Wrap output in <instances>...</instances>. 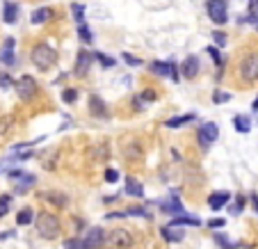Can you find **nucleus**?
<instances>
[{"instance_id":"423d86ee","label":"nucleus","mask_w":258,"mask_h":249,"mask_svg":"<svg viewBox=\"0 0 258 249\" xmlns=\"http://www.w3.org/2000/svg\"><path fill=\"white\" fill-rule=\"evenodd\" d=\"M105 247L108 249H133L135 233L126 227H114L105 231Z\"/></svg>"},{"instance_id":"a211bd4d","label":"nucleus","mask_w":258,"mask_h":249,"mask_svg":"<svg viewBox=\"0 0 258 249\" xmlns=\"http://www.w3.org/2000/svg\"><path fill=\"white\" fill-rule=\"evenodd\" d=\"M18 14H21V5H16L14 0H7L5 5H2V21L7 25H14L18 21Z\"/></svg>"},{"instance_id":"f3484780","label":"nucleus","mask_w":258,"mask_h":249,"mask_svg":"<svg viewBox=\"0 0 258 249\" xmlns=\"http://www.w3.org/2000/svg\"><path fill=\"white\" fill-rule=\"evenodd\" d=\"M55 18V9L53 7H39V9H34L32 14H30V23L32 25H43V23H48Z\"/></svg>"},{"instance_id":"4be33fe9","label":"nucleus","mask_w":258,"mask_h":249,"mask_svg":"<svg viewBox=\"0 0 258 249\" xmlns=\"http://www.w3.org/2000/svg\"><path fill=\"white\" fill-rule=\"evenodd\" d=\"M128 197H135V199H142L144 197V185L140 183V181L135 179V176H128L126 179V190H124Z\"/></svg>"},{"instance_id":"f704fd0d","label":"nucleus","mask_w":258,"mask_h":249,"mask_svg":"<svg viewBox=\"0 0 258 249\" xmlns=\"http://www.w3.org/2000/svg\"><path fill=\"white\" fill-rule=\"evenodd\" d=\"M62 247H64V249H82L80 236H75V238H66L64 243H62Z\"/></svg>"},{"instance_id":"58836bf2","label":"nucleus","mask_w":258,"mask_h":249,"mask_svg":"<svg viewBox=\"0 0 258 249\" xmlns=\"http://www.w3.org/2000/svg\"><path fill=\"white\" fill-rule=\"evenodd\" d=\"M14 87V80H11L9 73H0V89H9Z\"/></svg>"},{"instance_id":"473e14b6","label":"nucleus","mask_w":258,"mask_h":249,"mask_svg":"<svg viewBox=\"0 0 258 249\" xmlns=\"http://www.w3.org/2000/svg\"><path fill=\"white\" fill-rule=\"evenodd\" d=\"M11 211V195H0V220Z\"/></svg>"},{"instance_id":"7c9ffc66","label":"nucleus","mask_w":258,"mask_h":249,"mask_svg":"<svg viewBox=\"0 0 258 249\" xmlns=\"http://www.w3.org/2000/svg\"><path fill=\"white\" fill-rule=\"evenodd\" d=\"M137 98L144 101V103H153V101L158 98V92L153 89V87H146V89H142V92H140V96H137Z\"/></svg>"},{"instance_id":"f257e3e1","label":"nucleus","mask_w":258,"mask_h":249,"mask_svg":"<svg viewBox=\"0 0 258 249\" xmlns=\"http://www.w3.org/2000/svg\"><path fill=\"white\" fill-rule=\"evenodd\" d=\"M233 78H236V87H242V89H249V87L258 85V48L238 50Z\"/></svg>"},{"instance_id":"c9c22d12","label":"nucleus","mask_w":258,"mask_h":249,"mask_svg":"<svg viewBox=\"0 0 258 249\" xmlns=\"http://www.w3.org/2000/svg\"><path fill=\"white\" fill-rule=\"evenodd\" d=\"M224 224H226L224 217H213V220H208V222H206V227L213 229V231H217V229H224Z\"/></svg>"},{"instance_id":"393cba45","label":"nucleus","mask_w":258,"mask_h":249,"mask_svg":"<svg viewBox=\"0 0 258 249\" xmlns=\"http://www.w3.org/2000/svg\"><path fill=\"white\" fill-rule=\"evenodd\" d=\"M233 126H236L238 133L247 135L249 130H252V119H249L247 114H236V117H233Z\"/></svg>"},{"instance_id":"f8f14e48","label":"nucleus","mask_w":258,"mask_h":249,"mask_svg":"<svg viewBox=\"0 0 258 249\" xmlns=\"http://www.w3.org/2000/svg\"><path fill=\"white\" fill-rule=\"evenodd\" d=\"M229 201H231V192H226V190H215V192H210L206 197V204H208L210 211H222V208L229 206Z\"/></svg>"},{"instance_id":"de8ad7c7","label":"nucleus","mask_w":258,"mask_h":249,"mask_svg":"<svg viewBox=\"0 0 258 249\" xmlns=\"http://www.w3.org/2000/svg\"><path fill=\"white\" fill-rule=\"evenodd\" d=\"M252 108H254V110H258V98H256V101H254V105H252Z\"/></svg>"},{"instance_id":"dca6fc26","label":"nucleus","mask_w":258,"mask_h":249,"mask_svg":"<svg viewBox=\"0 0 258 249\" xmlns=\"http://www.w3.org/2000/svg\"><path fill=\"white\" fill-rule=\"evenodd\" d=\"M14 126H16V117H14V114H11V112L0 114V144L9 140Z\"/></svg>"},{"instance_id":"6e6552de","label":"nucleus","mask_w":258,"mask_h":249,"mask_svg":"<svg viewBox=\"0 0 258 249\" xmlns=\"http://www.w3.org/2000/svg\"><path fill=\"white\" fill-rule=\"evenodd\" d=\"M206 14L215 25H224L229 21V2L226 0H206Z\"/></svg>"},{"instance_id":"37998d69","label":"nucleus","mask_w":258,"mask_h":249,"mask_svg":"<svg viewBox=\"0 0 258 249\" xmlns=\"http://www.w3.org/2000/svg\"><path fill=\"white\" fill-rule=\"evenodd\" d=\"M169 76H172L174 82L181 80V73H178V69H176V64H174V62H169Z\"/></svg>"},{"instance_id":"5701e85b","label":"nucleus","mask_w":258,"mask_h":249,"mask_svg":"<svg viewBox=\"0 0 258 249\" xmlns=\"http://www.w3.org/2000/svg\"><path fill=\"white\" fill-rule=\"evenodd\" d=\"M41 165L46 172H55V169H57V149H48V151L43 153Z\"/></svg>"},{"instance_id":"39448f33","label":"nucleus","mask_w":258,"mask_h":249,"mask_svg":"<svg viewBox=\"0 0 258 249\" xmlns=\"http://www.w3.org/2000/svg\"><path fill=\"white\" fill-rule=\"evenodd\" d=\"M14 89H16V96L23 105H32L39 101L41 96V87H39L37 78H32L30 73H23L21 78L14 80Z\"/></svg>"},{"instance_id":"a878e982","label":"nucleus","mask_w":258,"mask_h":249,"mask_svg":"<svg viewBox=\"0 0 258 249\" xmlns=\"http://www.w3.org/2000/svg\"><path fill=\"white\" fill-rule=\"evenodd\" d=\"M34 185H37V176H34V174H23L21 179L16 181V192H27V190L30 188H34Z\"/></svg>"},{"instance_id":"a18cd8bd","label":"nucleus","mask_w":258,"mask_h":249,"mask_svg":"<svg viewBox=\"0 0 258 249\" xmlns=\"http://www.w3.org/2000/svg\"><path fill=\"white\" fill-rule=\"evenodd\" d=\"M249 11L258 16V0H249Z\"/></svg>"},{"instance_id":"9d476101","label":"nucleus","mask_w":258,"mask_h":249,"mask_svg":"<svg viewBox=\"0 0 258 249\" xmlns=\"http://www.w3.org/2000/svg\"><path fill=\"white\" fill-rule=\"evenodd\" d=\"M80 240H82V249H103L105 247V229L103 227L87 229V233Z\"/></svg>"},{"instance_id":"412c9836","label":"nucleus","mask_w":258,"mask_h":249,"mask_svg":"<svg viewBox=\"0 0 258 249\" xmlns=\"http://www.w3.org/2000/svg\"><path fill=\"white\" fill-rule=\"evenodd\" d=\"M167 227H174V229H178V227H201V220L199 217H194V215H178V217H172Z\"/></svg>"},{"instance_id":"c03bdc74","label":"nucleus","mask_w":258,"mask_h":249,"mask_svg":"<svg viewBox=\"0 0 258 249\" xmlns=\"http://www.w3.org/2000/svg\"><path fill=\"white\" fill-rule=\"evenodd\" d=\"M249 199H252V208L258 213V195H256V192H252V195H249Z\"/></svg>"},{"instance_id":"f03ea898","label":"nucleus","mask_w":258,"mask_h":249,"mask_svg":"<svg viewBox=\"0 0 258 249\" xmlns=\"http://www.w3.org/2000/svg\"><path fill=\"white\" fill-rule=\"evenodd\" d=\"M34 231L41 240L46 243H53V240L62 238V231H64V224H62V217L57 213L48 211V208H41L39 213H34Z\"/></svg>"},{"instance_id":"cd10ccee","label":"nucleus","mask_w":258,"mask_h":249,"mask_svg":"<svg viewBox=\"0 0 258 249\" xmlns=\"http://www.w3.org/2000/svg\"><path fill=\"white\" fill-rule=\"evenodd\" d=\"M194 119V114H181V117H174V119H167V128H178V126H183V124H190V121Z\"/></svg>"},{"instance_id":"ea45409f","label":"nucleus","mask_w":258,"mask_h":249,"mask_svg":"<svg viewBox=\"0 0 258 249\" xmlns=\"http://www.w3.org/2000/svg\"><path fill=\"white\" fill-rule=\"evenodd\" d=\"M105 181H108V183H117V181H119V172H117V169H112V167L105 169Z\"/></svg>"},{"instance_id":"2eb2a0df","label":"nucleus","mask_w":258,"mask_h":249,"mask_svg":"<svg viewBox=\"0 0 258 249\" xmlns=\"http://www.w3.org/2000/svg\"><path fill=\"white\" fill-rule=\"evenodd\" d=\"M160 211L165 215H172V217H178V215H185V208L178 199V192H172V199H165L160 204Z\"/></svg>"},{"instance_id":"79ce46f5","label":"nucleus","mask_w":258,"mask_h":249,"mask_svg":"<svg viewBox=\"0 0 258 249\" xmlns=\"http://www.w3.org/2000/svg\"><path fill=\"white\" fill-rule=\"evenodd\" d=\"M213 41H215L217 46H224V43H226V34L220 32V30H215V32H213Z\"/></svg>"},{"instance_id":"b1692460","label":"nucleus","mask_w":258,"mask_h":249,"mask_svg":"<svg viewBox=\"0 0 258 249\" xmlns=\"http://www.w3.org/2000/svg\"><path fill=\"white\" fill-rule=\"evenodd\" d=\"M149 73H153L158 78H167L169 76V62H160V60L149 62Z\"/></svg>"},{"instance_id":"2f4dec72","label":"nucleus","mask_w":258,"mask_h":249,"mask_svg":"<svg viewBox=\"0 0 258 249\" xmlns=\"http://www.w3.org/2000/svg\"><path fill=\"white\" fill-rule=\"evenodd\" d=\"M62 101H64L66 105H73L75 101H78V89H73V87H66L64 92H62Z\"/></svg>"},{"instance_id":"c85d7f7f","label":"nucleus","mask_w":258,"mask_h":249,"mask_svg":"<svg viewBox=\"0 0 258 249\" xmlns=\"http://www.w3.org/2000/svg\"><path fill=\"white\" fill-rule=\"evenodd\" d=\"M245 206H247V197H245V195H238L236 201H233L231 206H229V213H231V215H240V213L245 211Z\"/></svg>"},{"instance_id":"ddd939ff","label":"nucleus","mask_w":258,"mask_h":249,"mask_svg":"<svg viewBox=\"0 0 258 249\" xmlns=\"http://www.w3.org/2000/svg\"><path fill=\"white\" fill-rule=\"evenodd\" d=\"M89 112H92V117H96V119H110V117H112L108 103H105L98 94H92V96H89Z\"/></svg>"},{"instance_id":"4468645a","label":"nucleus","mask_w":258,"mask_h":249,"mask_svg":"<svg viewBox=\"0 0 258 249\" xmlns=\"http://www.w3.org/2000/svg\"><path fill=\"white\" fill-rule=\"evenodd\" d=\"M199 57L197 55H188L183 60V64H181V78H185V80H194V78L199 76Z\"/></svg>"},{"instance_id":"e433bc0d","label":"nucleus","mask_w":258,"mask_h":249,"mask_svg":"<svg viewBox=\"0 0 258 249\" xmlns=\"http://www.w3.org/2000/svg\"><path fill=\"white\" fill-rule=\"evenodd\" d=\"M94 55V60H98L103 66H114L117 64V60H112V57H108V55H103V53H92Z\"/></svg>"},{"instance_id":"a19ab883","label":"nucleus","mask_w":258,"mask_h":249,"mask_svg":"<svg viewBox=\"0 0 258 249\" xmlns=\"http://www.w3.org/2000/svg\"><path fill=\"white\" fill-rule=\"evenodd\" d=\"M121 57H124V60H126V64H130V66H140V64H142V60H140V57H135V55H130V53H124V55H121Z\"/></svg>"},{"instance_id":"aec40b11","label":"nucleus","mask_w":258,"mask_h":249,"mask_svg":"<svg viewBox=\"0 0 258 249\" xmlns=\"http://www.w3.org/2000/svg\"><path fill=\"white\" fill-rule=\"evenodd\" d=\"M160 236H162L165 243H172V245L183 243V240H185V233L181 231V229H174V227H162L160 229Z\"/></svg>"},{"instance_id":"c756f323","label":"nucleus","mask_w":258,"mask_h":249,"mask_svg":"<svg viewBox=\"0 0 258 249\" xmlns=\"http://www.w3.org/2000/svg\"><path fill=\"white\" fill-rule=\"evenodd\" d=\"M78 37H80L85 43H92V41H94V34L89 32V25H87L85 21L78 23Z\"/></svg>"},{"instance_id":"9b49d317","label":"nucleus","mask_w":258,"mask_h":249,"mask_svg":"<svg viewBox=\"0 0 258 249\" xmlns=\"http://www.w3.org/2000/svg\"><path fill=\"white\" fill-rule=\"evenodd\" d=\"M92 62H94V55L89 53V50L80 48L78 53H75L73 76H75V78H87V73H89V66H92Z\"/></svg>"},{"instance_id":"20e7f679","label":"nucleus","mask_w":258,"mask_h":249,"mask_svg":"<svg viewBox=\"0 0 258 249\" xmlns=\"http://www.w3.org/2000/svg\"><path fill=\"white\" fill-rule=\"evenodd\" d=\"M30 62L34 64V69H39L41 73H46V71H50L59 62V53L50 46V43L37 41L32 48H30Z\"/></svg>"},{"instance_id":"bb28decb","label":"nucleus","mask_w":258,"mask_h":249,"mask_svg":"<svg viewBox=\"0 0 258 249\" xmlns=\"http://www.w3.org/2000/svg\"><path fill=\"white\" fill-rule=\"evenodd\" d=\"M32 222H34V211H32V208H30V206L21 208L18 215H16V224H18V227H30Z\"/></svg>"},{"instance_id":"4c0bfd02","label":"nucleus","mask_w":258,"mask_h":249,"mask_svg":"<svg viewBox=\"0 0 258 249\" xmlns=\"http://www.w3.org/2000/svg\"><path fill=\"white\" fill-rule=\"evenodd\" d=\"M229 101H231V94L220 92V89L213 94V103H229Z\"/></svg>"},{"instance_id":"49530a36","label":"nucleus","mask_w":258,"mask_h":249,"mask_svg":"<svg viewBox=\"0 0 258 249\" xmlns=\"http://www.w3.org/2000/svg\"><path fill=\"white\" fill-rule=\"evenodd\" d=\"M7 238H14V231H5V233H0V240H7Z\"/></svg>"},{"instance_id":"1a4fd4ad","label":"nucleus","mask_w":258,"mask_h":249,"mask_svg":"<svg viewBox=\"0 0 258 249\" xmlns=\"http://www.w3.org/2000/svg\"><path fill=\"white\" fill-rule=\"evenodd\" d=\"M217 137H220L217 124L215 121H206V124L199 128V133H197V144H199L201 151H208V146L213 144V142H217Z\"/></svg>"},{"instance_id":"6ab92c4d","label":"nucleus","mask_w":258,"mask_h":249,"mask_svg":"<svg viewBox=\"0 0 258 249\" xmlns=\"http://www.w3.org/2000/svg\"><path fill=\"white\" fill-rule=\"evenodd\" d=\"M14 46H16V41L11 37L5 39V46H2V53H0V60L5 62L7 66H14L16 64V55H14Z\"/></svg>"},{"instance_id":"72a5a7b5","label":"nucleus","mask_w":258,"mask_h":249,"mask_svg":"<svg viewBox=\"0 0 258 249\" xmlns=\"http://www.w3.org/2000/svg\"><path fill=\"white\" fill-rule=\"evenodd\" d=\"M71 11H73L75 23L85 21V5H82V2H73V5H71Z\"/></svg>"},{"instance_id":"7ed1b4c3","label":"nucleus","mask_w":258,"mask_h":249,"mask_svg":"<svg viewBox=\"0 0 258 249\" xmlns=\"http://www.w3.org/2000/svg\"><path fill=\"white\" fill-rule=\"evenodd\" d=\"M119 153H121V158L128 165H140L144 163V158H146L144 144H142V140L135 133H124V135L119 137Z\"/></svg>"},{"instance_id":"0eeeda50","label":"nucleus","mask_w":258,"mask_h":249,"mask_svg":"<svg viewBox=\"0 0 258 249\" xmlns=\"http://www.w3.org/2000/svg\"><path fill=\"white\" fill-rule=\"evenodd\" d=\"M37 197L43 201V204H46V206H53V208H57V211H66V208L71 206L69 195H64V192L57 190V188L41 190V192H37Z\"/></svg>"}]
</instances>
